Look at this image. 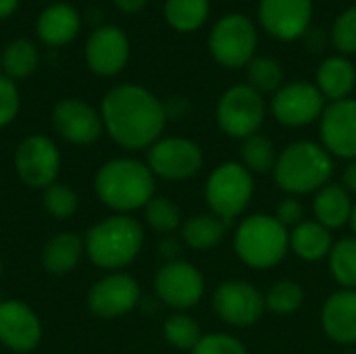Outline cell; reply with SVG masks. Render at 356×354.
<instances>
[{"instance_id": "6da1fadb", "label": "cell", "mask_w": 356, "mask_h": 354, "mask_svg": "<svg viewBox=\"0 0 356 354\" xmlns=\"http://www.w3.org/2000/svg\"><path fill=\"white\" fill-rule=\"evenodd\" d=\"M102 125L111 140L125 150H144L161 140L167 108L146 88L121 83L106 92L100 108Z\"/></svg>"}, {"instance_id": "7a4b0ae2", "label": "cell", "mask_w": 356, "mask_h": 354, "mask_svg": "<svg viewBox=\"0 0 356 354\" xmlns=\"http://www.w3.org/2000/svg\"><path fill=\"white\" fill-rule=\"evenodd\" d=\"M154 173L138 159L119 156L106 161L94 177L98 200L115 211V215H129L144 209L154 198Z\"/></svg>"}, {"instance_id": "3957f363", "label": "cell", "mask_w": 356, "mask_h": 354, "mask_svg": "<svg viewBox=\"0 0 356 354\" xmlns=\"http://www.w3.org/2000/svg\"><path fill=\"white\" fill-rule=\"evenodd\" d=\"M334 167V156L321 142L296 140L280 150L273 177L288 196L300 198L327 186L332 182Z\"/></svg>"}, {"instance_id": "277c9868", "label": "cell", "mask_w": 356, "mask_h": 354, "mask_svg": "<svg viewBox=\"0 0 356 354\" xmlns=\"http://www.w3.org/2000/svg\"><path fill=\"white\" fill-rule=\"evenodd\" d=\"M144 246V227L131 215H111L88 230L83 248L88 259L106 271L131 265Z\"/></svg>"}, {"instance_id": "5b68a950", "label": "cell", "mask_w": 356, "mask_h": 354, "mask_svg": "<svg viewBox=\"0 0 356 354\" xmlns=\"http://www.w3.org/2000/svg\"><path fill=\"white\" fill-rule=\"evenodd\" d=\"M234 250L250 269H273L290 252V230L284 227L275 215H248L234 232Z\"/></svg>"}, {"instance_id": "8992f818", "label": "cell", "mask_w": 356, "mask_h": 354, "mask_svg": "<svg viewBox=\"0 0 356 354\" xmlns=\"http://www.w3.org/2000/svg\"><path fill=\"white\" fill-rule=\"evenodd\" d=\"M254 196V175L240 161L219 163L207 177L204 200L227 225L238 219Z\"/></svg>"}, {"instance_id": "52a82bcc", "label": "cell", "mask_w": 356, "mask_h": 354, "mask_svg": "<svg viewBox=\"0 0 356 354\" xmlns=\"http://www.w3.org/2000/svg\"><path fill=\"white\" fill-rule=\"evenodd\" d=\"M259 29L248 15H223L209 33V52L213 61L225 69H246L257 56Z\"/></svg>"}, {"instance_id": "ba28073f", "label": "cell", "mask_w": 356, "mask_h": 354, "mask_svg": "<svg viewBox=\"0 0 356 354\" xmlns=\"http://www.w3.org/2000/svg\"><path fill=\"white\" fill-rule=\"evenodd\" d=\"M267 117V102L265 96L259 94L248 83H236L227 88L215 108V119L219 129L234 138L246 140L259 134L261 125Z\"/></svg>"}, {"instance_id": "9c48e42d", "label": "cell", "mask_w": 356, "mask_h": 354, "mask_svg": "<svg viewBox=\"0 0 356 354\" xmlns=\"http://www.w3.org/2000/svg\"><path fill=\"white\" fill-rule=\"evenodd\" d=\"M211 305L217 319L232 328H250L259 323L267 311L265 294L246 280L221 282L213 292Z\"/></svg>"}, {"instance_id": "30bf717a", "label": "cell", "mask_w": 356, "mask_h": 354, "mask_svg": "<svg viewBox=\"0 0 356 354\" xmlns=\"http://www.w3.org/2000/svg\"><path fill=\"white\" fill-rule=\"evenodd\" d=\"M146 165L150 167L154 177L184 182L200 173L204 165V152L200 144L190 138H161L148 148Z\"/></svg>"}, {"instance_id": "8fae6325", "label": "cell", "mask_w": 356, "mask_h": 354, "mask_svg": "<svg viewBox=\"0 0 356 354\" xmlns=\"http://www.w3.org/2000/svg\"><path fill=\"white\" fill-rule=\"evenodd\" d=\"M207 290L204 275L188 261H167L154 275V292L159 300L173 311H190L198 307Z\"/></svg>"}, {"instance_id": "7c38bea8", "label": "cell", "mask_w": 356, "mask_h": 354, "mask_svg": "<svg viewBox=\"0 0 356 354\" xmlns=\"http://www.w3.org/2000/svg\"><path fill=\"white\" fill-rule=\"evenodd\" d=\"M15 171L25 186L44 192L56 182L60 171L58 146L42 134L23 138L15 150Z\"/></svg>"}, {"instance_id": "4fadbf2b", "label": "cell", "mask_w": 356, "mask_h": 354, "mask_svg": "<svg viewBox=\"0 0 356 354\" xmlns=\"http://www.w3.org/2000/svg\"><path fill=\"white\" fill-rule=\"evenodd\" d=\"M269 108L280 125L307 127L321 119L325 111V98L311 81H290L273 94Z\"/></svg>"}, {"instance_id": "5bb4252c", "label": "cell", "mask_w": 356, "mask_h": 354, "mask_svg": "<svg viewBox=\"0 0 356 354\" xmlns=\"http://www.w3.org/2000/svg\"><path fill=\"white\" fill-rule=\"evenodd\" d=\"M140 284L123 271H111L92 284L88 292V309L100 319H117L134 311L140 303Z\"/></svg>"}, {"instance_id": "9a60e30c", "label": "cell", "mask_w": 356, "mask_h": 354, "mask_svg": "<svg viewBox=\"0 0 356 354\" xmlns=\"http://www.w3.org/2000/svg\"><path fill=\"white\" fill-rule=\"evenodd\" d=\"M313 0H259V25L275 40L302 38L313 21Z\"/></svg>"}, {"instance_id": "2e32d148", "label": "cell", "mask_w": 356, "mask_h": 354, "mask_svg": "<svg viewBox=\"0 0 356 354\" xmlns=\"http://www.w3.org/2000/svg\"><path fill=\"white\" fill-rule=\"evenodd\" d=\"M319 142L334 159L356 161V98L325 104L319 119Z\"/></svg>"}, {"instance_id": "e0dca14e", "label": "cell", "mask_w": 356, "mask_h": 354, "mask_svg": "<svg viewBox=\"0 0 356 354\" xmlns=\"http://www.w3.org/2000/svg\"><path fill=\"white\" fill-rule=\"evenodd\" d=\"M42 340V323L31 307L23 300L0 303V344L13 353L27 354Z\"/></svg>"}, {"instance_id": "ac0fdd59", "label": "cell", "mask_w": 356, "mask_h": 354, "mask_svg": "<svg viewBox=\"0 0 356 354\" xmlns=\"http://www.w3.org/2000/svg\"><path fill=\"white\" fill-rule=\"evenodd\" d=\"M52 125L60 138L77 146L94 144L104 129L102 117L96 113V108H92L88 102L77 98L60 100L54 106Z\"/></svg>"}, {"instance_id": "d6986e66", "label": "cell", "mask_w": 356, "mask_h": 354, "mask_svg": "<svg viewBox=\"0 0 356 354\" xmlns=\"http://www.w3.org/2000/svg\"><path fill=\"white\" fill-rule=\"evenodd\" d=\"M129 58L127 35L113 25L98 27L86 44V61L96 75H117Z\"/></svg>"}, {"instance_id": "ffe728a7", "label": "cell", "mask_w": 356, "mask_h": 354, "mask_svg": "<svg viewBox=\"0 0 356 354\" xmlns=\"http://www.w3.org/2000/svg\"><path fill=\"white\" fill-rule=\"evenodd\" d=\"M321 328L325 336L342 346L356 344V290L340 288L323 303Z\"/></svg>"}, {"instance_id": "44dd1931", "label": "cell", "mask_w": 356, "mask_h": 354, "mask_svg": "<svg viewBox=\"0 0 356 354\" xmlns=\"http://www.w3.org/2000/svg\"><path fill=\"white\" fill-rule=\"evenodd\" d=\"M315 86L323 94L325 100L338 102L353 98L356 88L355 63L344 54H332L317 65Z\"/></svg>"}, {"instance_id": "7402d4cb", "label": "cell", "mask_w": 356, "mask_h": 354, "mask_svg": "<svg viewBox=\"0 0 356 354\" xmlns=\"http://www.w3.org/2000/svg\"><path fill=\"white\" fill-rule=\"evenodd\" d=\"M353 209H355V200L344 190L342 184L330 182L327 186H323L321 190L315 192L313 219L319 221L330 232L348 225L350 217H353Z\"/></svg>"}, {"instance_id": "603a6c76", "label": "cell", "mask_w": 356, "mask_h": 354, "mask_svg": "<svg viewBox=\"0 0 356 354\" xmlns=\"http://www.w3.org/2000/svg\"><path fill=\"white\" fill-rule=\"evenodd\" d=\"M334 248V238L327 227L315 219H305L290 230V250L294 257L307 263H317L330 257Z\"/></svg>"}, {"instance_id": "cb8c5ba5", "label": "cell", "mask_w": 356, "mask_h": 354, "mask_svg": "<svg viewBox=\"0 0 356 354\" xmlns=\"http://www.w3.org/2000/svg\"><path fill=\"white\" fill-rule=\"evenodd\" d=\"M83 252V238L79 234L60 232L44 244L42 265L52 275H67L77 267Z\"/></svg>"}, {"instance_id": "d4e9b609", "label": "cell", "mask_w": 356, "mask_h": 354, "mask_svg": "<svg viewBox=\"0 0 356 354\" xmlns=\"http://www.w3.org/2000/svg\"><path fill=\"white\" fill-rule=\"evenodd\" d=\"M79 31V15L71 4L58 2L48 6L38 19V35L44 44L65 46Z\"/></svg>"}, {"instance_id": "484cf974", "label": "cell", "mask_w": 356, "mask_h": 354, "mask_svg": "<svg viewBox=\"0 0 356 354\" xmlns=\"http://www.w3.org/2000/svg\"><path fill=\"white\" fill-rule=\"evenodd\" d=\"M181 242L192 248V250H211L217 248L225 234H227V223L219 219L217 215L209 213H196L188 219H184L181 227Z\"/></svg>"}, {"instance_id": "4316f807", "label": "cell", "mask_w": 356, "mask_h": 354, "mask_svg": "<svg viewBox=\"0 0 356 354\" xmlns=\"http://www.w3.org/2000/svg\"><path fill=\"white\" fill-rule=\"evenodd\" d=\"M211 15V0H165L167 23L181 33L198 31Z\"/></svg>"}, {"instance_id": "83f0119b", "label": "cell", "mask_w": 356, "mask_h": 354, "mask_svg": "<svg viewBox=\"0 0 356 354\" xmlns=\"http://www.w3.org/2000/svg\"><path fill=\"white\" fill-rule=\"evenodd\" d=\"M280 150L275 148L273 140H269L263 134H254L246 140H242V165L252 173V175H267L273 173L275 163H277Z\"/></svg>"}, {"instance_id": "f1b7e54d", "label": "cell", "mask_w": 356, "mask_h": 354, "mask_svg": "<svg viewBox=\"0 0 356 354\" xmlns=\"http://www.w3.org/2000/svg\"><path fill=\"white\" fill-rule=\"evenodd\" d=\"M327 261L336 284L346 290H356V236H346L334 242Z\"/></svg>"}, {"instance_id": "f546056e", "label": "cell", "mask_w": 356, "mask_h": 354, "mask_svg": "<svg viewBox=\"0 0 356 354\" xmlns=\"http://www.w3.org/2000/svg\"><path fill=\"white\" fill-rule=\"evenodd\" d=\"M246 83L259 94H275L284 86V67L273 56H254L246 65Z\"/></svg>"}, {"instance_id": "4dcf8cb0", "label": "cell", "mask_w": 356, "mask_h": 354, "mask_svg": "<svg viewBox=\"0 0 356 354\" xmlns=\"http://www.w3.org/2000/svg\"><path fill=\"white\" fill-rule=\"evenodd\" d=\"M202 336L204 334H202L200 323L181 311H175L163 323V338L167 340L169 346H173L177 351H190L192 353Z\"/></svg>"}, {"instance_id": "1f68e13d", "label": "cell", "mask_w": 356, "mask_h": 354, "mask_svg": "<svg viewBox=\"0 0 356 354\" xmlns=\"http://www.w3.org/2000/svg\"><path fill=\"white\" fill-rule=\"evenodd\" d=\"M38 48L29 40H13L4 54H2V67L8 79H25L31 75L38 67Z\"/></svg>"}, {"instance_id": "d6a6232c", "label": "cell", "mask_w": 356, "mask_h": 354, "mask_svg": "<svg viewBox=\"0 0 356 354\" xmlns=\"http://www.w3.org/2000/svg\"><path fill=\"white\" fill-rule=\"evenodd\" d=\"M142 211H144V221L148 223V227L163 236L173 234L184 223L179 207L167 196H154Z\"/></svg>"}, {"instance_id": "836d02e7", "label": "cell", "mask_w": 356, "mask_h": 354, "mask_svg": "<svg viewBox=\"0 0 356 354\" xmlns=\"http://www.w3.org/2000/svg\"><path fill=\"white\" fill-rule=\"evenodd\" d=\"M305 303V290L294 280H277L265 292V307L275 315H292Z\"/></svg>"}, {"instance_id": "e575fe53", "label": "cell", "mask_w": 356, "mask_h": 354, "mask_svg": "<svg viewBox=\"0 0 356 354\" xmlns=\"http://www.w3.org/2000/svg\"><path fill=\"white\" fill-rule=\"evenodd\" d=\"M42 200H44L46 213L52 215L54 219H69L77 213V207H79V198L73 192V188L60 182H54L52 186H48L44 190Z\"/></svg>"}, {"instance_id": "d590c367", "label": "cell", "mask_w": 356, "mask_h": 354, "mask_svg": "<svg viewBox=\"0 0 356 354\" xmlns=\"http://www.w3.org/2000/svg\"><path fill=\"white\" fill-rule=\"evenodd\" d=\"M332 46L338 54H356V4L344 8L332 23Z\"/></svg>"}, {"instance_id": "8d00e7d4", "label": "cell", "mask_w": 356, "mask_h": 354, "mask_svg": "<svg viewBox=\"0 0 356 354\" xmlns=\"http://www.w3.org/2000/svg\"><path fill=\"white\" fill-rule=\"evenodd\" d=\"M190 354H250L246 344L225 332H211L200 338Z\"/></svg>"}, {"instance_id": "74e56055", "label": "cell", "mask_w": 356, "mask_h": 354, "mask_svg": "<svg viewBox=\"0 0 356 354\" xmlns=\"http://www.w3.org/2000/svg\"><path fill=\"white\" fill-rule=\"evenodd\" d=\"M19 90L13 79L0 75V127H6L19 113Z\"/></svg>"}, {"instance_id": "f35d334b", "label": "cell", "mask_w": 356, "mask_h": 354, "mask_svg": "<svg viewBox=\"0 0 356 354\" xmlns=\"http://www.w3.org/2000/svg\"><path fill=\"white\" fill-rule=\"evenodd\" d=\"M275 219L288 230L302 223L305 221V204H302V200L298 196H286L284 200H280V204L275 209Z\"/></svg>"}, {"instance_id": "ab89813d", "label": "cell", "mask_w": 356, "mask_h": 354, "mask_svg": "<svg viewBox=\"0 0 356 354\" xmlns=\"http://www.w3.org/2000/svg\"><path fill=\"white\" fill-rule=\"evenodd\" d=\"M342 186L350 196H356V161H348L342 169Z\"/></svg>"}, {"instance_id": "60d3db41", "label": "cell", "mask_w": 356, "mask_h": 354, "mask_svg": "<svg viewBox=\"0 0 356 354\" xmlns=\"http://www.w3.org/2000/svg\"><path fill=\"white\" fill-rule=\"evenodd\" d=\"M179 252H181V246H179L177 240H173V238L167 236V238L161 242V255L167 257V261H177V259H179Z\"/></svg>"}, {"instance_id": "b9f144b4", "label": "cell", "mask_w": 356, "mask_h": 354, "mask_svg": "<svg viewBox=\"0 0 356 354\" xmlns=\"http://www.w3.org/2000/svg\"><path fill=\"white\" fill-rule=\"evenodd\" d=\"M146 2H148V0H115V4H117L123 13H129V15L140 13V10L146 6Z\"/></svg>"}, {"instance_id": "7bdbcfd3", "label": "cell", "mask_w": 356, "mask_h": 354, "mask_svg": "<svg viewBox=\"0 0 356 354\" xmlns=\"http://www.w3.org/2000/svg\"><path fill=\"white\" fill-rule=\"evenodd\" d=\"M19 6V0H0V19L10 17Z\"/></svg>"}, {"instance_id": "ee69618b", "label": "cell", "mask_w": 356, "mask_h": 354, "mask_svg": "<svg viewBox=\"0 0 356 354\" xmlns=\"http://www.w3.org/2000/svg\"><path fill=\"white\" fill-rule=\"evenodd\" d=\"M350 230H353V236H356V202H355V209H353V217H350Z\"/></svg>"}, {"instance_id": "f6af8a7d", "label": "cell", "mask_w": 356, "mask_h": 354, "mask_svg": "<svg viewBox=\"0 0 356 354\" xmlns=\"http://www.w3.org/2000/svg\"><path fill=\"white\" fill-rule=\"evenodd\" d=\"M2 273H4V265H2V261H0V280H2Z\"/></svg>"}, {"instance_id": "bcb514c9", "label": "cell", "mask_w": 356, "mask_h": 354, "mask_svg": "<svg viewBox=\"0 0 356 354\" xmlns=\"http://www.w3.org/2000/svg\"><path fill=\"white\" fill-rule=\"evenodd\" d=\"M348 354H356V351H350V353H348Z\"/></svg>"}]
</instances>
